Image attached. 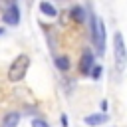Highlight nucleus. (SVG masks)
<instances>
[{"label": "nucleus", "mask_w": 127, "mask_h": 127, "mask_svg": "<svg viewBox=\"0 0 127 127\" xmlns=\"http://www.w3.org/2000/svg\"><path fill=\"white\" fill-rule=\"evenodd\" d=\"M4 22L10 24V26H16V24L20 22V10H18V6H16L14 2L6 8V12H4Z\"/></svg>", "instance_id": "obj_4"}, {"label": "nucleus", "mask_w": 127, "mask_h": 127, "mask_svg": "<svg viewBox=\"0 0 127 127\" xmlns=\"http://www.w3.org/2000/svg\"><path fill=\"white\" fill-rule=\"evenodd\" d=\"M89 73H91V77H93V79H97V77L101 75V67H99V65H95V67H91V69H89Z\"/></svg>", "instance_id": "obj_11"}, {"label": "nucleus", "mask_w": 127, "mask_h": 127, "mask_svg": "<svg viewBox=\"0 0 127 127\" xmlns=\"http://www.w3.org/2000/svg\"><path fill=\"white\" fill-rule=\"evenodd\" d=\"M28 65H30V58L24 56V54L18 56V58L12 62L10 69H8V79H12V81L24 79V75H26V71H28Z\"/></svg>", "instance_id": "obj_1"}, {"label": "nucleus", "mask_w": 127, "mask_h": 127, "mask_svg": "<svg viewBox=\"0 0 127 127\" xmlns=\"http://www.w3.org/2000/svg\"><path fill=\"white\" fill-rule=\"evenodd\" d=\"M18 121H20V115H18L16 111H12V113H8V115L4 117L2 127H18Z\"/></svg>", "instance_id": "obj_7"}, {"label": "nucleus", "mask_w": 127, "mask_h": 127, "mask_svg": "<svg viewBox=\"0 0 127 127\" xmlns=\"http://www.w3.org/2000/svg\"><path fill=\"white\" fill-rule=\"evenodd\" d=\"M113 42H115V64H117V69L123 71V67H125V44H123V36L117 32L113 36Z\"/></svg>", "instance_id": "obj_3"}, {"label": "nucleus", "mask_w": 127, "mask_h": 127, "mask_svg": "<svg viewBox=\"0 0 127 127\" xmlns=\"http://www.w3.org/2000/svg\"><path fill=\"white\" fill-rule=\"evenodd\" d=\"M71 18L77 22H83V8L81 6H73L71 8Z\"/></svg>", "instance_id": "obj_9"}, {"label": "nucleus", "mask_w": 127, "mask_h": 127, "mask_svg": "<svg viewBox=\"0 0 127 127\" xmlns=\"http://www.w3.org/2000/svg\"><path fill=\"white\" fill-rule=\"evenodd\" d=\"M2 32H4V30H2V28H0V34H2Z\"/></svg>", "instance_id": "obj_14"}, {"label": "nucleus", "mask_w": 127, "mask_h": 127, "mask_svg": "<svg viewBox=\"0 0 127 127\" xmlns=\"http://www.w3.org/2000/svg\"><path fill=\"white\" fill-rule=\"evenodd\" d=\"M40 10H42L46 16H56V14H58V10H56L50 2H42V4H40Z\"/></svg>", "instance_id": "obj_8"}, {"label": "nucleus", "mask_w": 127, "mask_h": 127, "mask_svg": "<svg viewBox=\"0 0 127 127\" xmlns=\"http://www.w3.org/2000/svg\"><path fill=\"white\" fill-rule=\"evenodd\" d=\"M91 30H93L91 38L97 46V52L103 54L105 52V24H103V20L97 18V16H91Z\"/></svg>", "instance_id": "obj_2"}, {"label": "nucleus", "mask_w": 127, "mask_h": 127, "mask_svg": "<svg viewBox=\"0 0 127 127\" xmlns=\"http://www.w3.org/2000/svg\"><path fill=\"white\" fill-rule=\"evenodd\" d=\"M56 65H58V69H64V71H65V69L69 67V60H67V58H58V60H56Z\"/></svg>", "instance_id": "obj_10"}, {"label": "nucleus", "mask_w": 127, "mask_h": 127, "mask_svg": "<svg viewBox=\"0 0 127 127\" xmlns=\"http://www.w3.org/2000/svg\"><path fill=\"white\" fill-rule=\"evenodd\" d=\"M32 127H50V125H48L44 119H34V121H32Z\"/></svg>", "instance_id": "obj_12"}, {"label": "nucleus", "mask_w": 127, "mask_h": 127, "mask_svg": "<svg viewBox=\"0 0 127 127\" xmlns=\"http://www.w3.org/2000/svg\"><path fill=\"white\" fill-rule=\"evenodd\" d=\"M79 67H81V71H83V73H89V69L93 67V56H91V52H89V50H85V52H83L81 65H79Z\"/></svg>", "instance_id": "obj_5"}, {"label": "nucleus", "mask_w": 127, "mask_h": 127, "mask_svg": "<svg viewBox=\"0 0 127 127\" xmlns=\"http://www.w3.org/2000/svg\"><path fill=\"white\" fill-rule=\"evenodd\" d=\"M107 119H109V117H107L105 113H93V115H87V117H85V123L93 127V125H101V123H105Z\"/></svg>", "instance_id": "obj_6"}, {"label": "nucleus", "mask_w": 127, "mask_h": 127, "mask_svg": "<svg viewBox=\"0 0 127 127\" xmlns=\"http://www.w3.org/2000/svg\"><path fill=\"white\" fill-rule=\"evenodd\" d=\"M62 125H64V127H67V117H65V115H62Z\"/></svg>", "instance_id": "obj_13"}]
</instances>
